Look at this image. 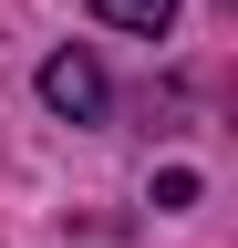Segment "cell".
I'll list each match as a JSON object with an SVG mask.
<instances>
[{
	"mask_svg": "<svg viewBox=\"0 0 238 248\" xmlns=\"http://www.w3.org/2000/svg\"><path fill=\"white\" fill-rule=\"evenodd\" d=\"M42 104L63 114V124H94V114H104V62H94V52H52V62H42Z\"/></svg>",
	"mask_w": 238,
	"mask_h": 248,
	"instance_id": "cell-1",
	"label": "cell"
},
{
	"mask_svg": "<svg viewBox=\"0 0 238 248\" xmlns=\"http://www.w3.org/2000/svg\"><path fill=\"white\" fill-rule=\"evenodd\" d=\"M94 21H114V31H145V42H166L176 0H94Z\"/></svg>",
	"mask_w": 238,
	"mask_h": 248,
	"instance_id": "cell-2",
	"label": "cell"
}]
</instances>
